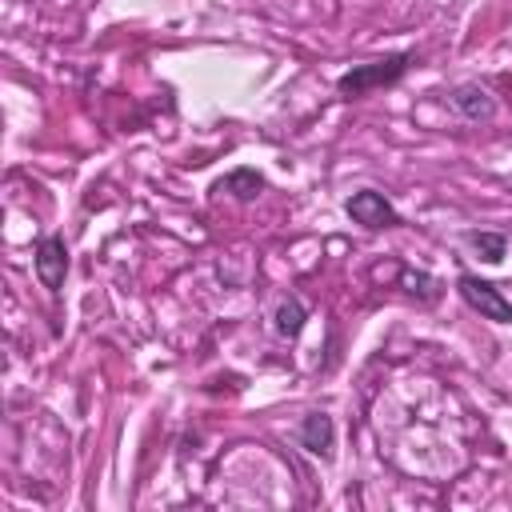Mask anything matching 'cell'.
<instances>
[{
	"label": "cell",
	"mask_w": 512,
	"mask_h": 512,
	"mask_svg": "<svg viewBox=\"0 0 512 512\" xmlns=\"http://www.w3.org/2000/svg\"><path fill=\"white\" fill-rule=\"evenodd\" d=\"M408 64H412V52H392V56H384V60L352 64V68L336 80V88H340V96H364V92H372V88L396 84V80L408 72Z\"/></svg>",
	"instance_id": "obj_1"
},
{
	"label": "cell",
	"mask_w": 512,
	"mask_h": 512,
	"mask_svg": "<svg viewBox=\"0 0 512 512\" xmlns=\"http://www.w3.org/2000/svg\"><path fill=\"white\" fill-rule=\"evenodd\" d=\"M456 288H460V296H464V304L472 308V312H480L484 320H496V324H512V300L492 284V280H480V276H472V272H464L460 280H456Z\"/></svg>",
	"instance_id": "obj_2"
},
{
	"label": "cell",
	"mask_w": 512,
	"mask_h": 512,
	"mask_svg": "<svg viewBox=\"0 0 512 512\" xmlns=\"http://www.w3.org/2000/svg\"><path fill=\"white\" fill-rule=\"evenodd\" d=\"M344 212L356 220V224H364V228H392L400 216H396V208L380 196V192H372V188H360V192H352L348 196V204H344Z\"/></svg>",
	"instance_id": "obj_3"
},
{
	"label": "cell",
	"mask_w": 512,
	"mask_h": 512,
	"mask_svg": "<svg viewBox=\"0 0 512 512\" xmlns=\"http://www.w3.org/2000/svg\"><path fill=\"white\" fill-rule=\"evenodd\" d=\"M32 264H36L40 284H44L48 292H60L64 272H68V248H64V240H60V236H44V240L36 244Z\"/></svg>",
	"instance_id": "obj_4"
},
{
	"label": "cell",
	"mask_w": 512,
	"mask_h": 512,
	"mask_svg": "<svg viewBox=\"0 0 512 512\" xmlns=\"http://www.w3.org/2000/svg\"><path fill=\"white\" fill-rule=\"evenodd\" d=\"M448 100H452V108H456L468 124H488V120L496 116V96H492L484 84H456V88L448 92Z\"/></svg>",
	"instance_id": "obj_5"
},
{
	"label": "cell",
	"mask_w": 512,
	"mask_h": 512,
	"mask_svg": "<svg viewBox=\"0 0 512 512\" xmlns=\"http://www.w3.org/2000/svg\"><path fill=\"white\" fill-rule=\"evenodd\" d=\"M300 444H304L312 456L328 460V456H332V444H336V424H332V416H328V412H308V416L300 420Z\"/></svg>",
	"instance_id": "obj_6"
},
{
	"label": "cell",
	"mask_w": 512,
	"mask_h": 512,
	"mask_svg": "<svg viewBox=\"0 0 512 512\" xmlns=\"http://www.w3.org/2000/svg\"><path fill=\"white\" fill-rule=\"evenodd\" d=\"M400 288H404L408 296H416L420 304H436V300H440V292H444V284H440L436 276L416 272V268H400Z\"/></svg>",
	"instance_id": "obj_7"
},
{
	"label": "cell",
	"mask_w": 512,
	"mask_h": 512,
	"mask_svg": "<svg viewBox=\"0 0 512 512\" xmlns=\"http://www.w3.org/2000/svg\"><path fill=\"white\" fill-rule=\"evenodd\" d=\"M304 320H308V308L296 300V296H284L280 304H276V316H272V328H276V336H300V328H304Z\"/></svg>",
	"instance_id": "obj_8"
},
{
	"label": "cell",
	"mask_w": 512,
	"mask_h": 512,
	"mask_svg": "<svg viewBox=\"0 0 512 512\" xmlns=\"http://www.w3.org/2000/svg\"><path fill=\"white\" fill-rule=\"evenodd\" d=\"M260 188H264V176L256 168H236V172H228L220 180V192H232L236 200H252Z\"/></svg>",
	"instance_id": "obj_9"
},
{
	"label": "cell",
	"mask_w": 512,
	"mask_h": 512,
	"mask_svg": "<svg viewBox=\"0 0 512 512\" xmlns=\"http://www.w3.org/2000/svg\"><path fill=\"white\" fill-rule=\"evenodd\" d=\"M468 244H472L488 264H500L504 252H508V236H500V232H472Z\"/></svg>",
	"instance_id": "obj_10"
}]
</instances>
